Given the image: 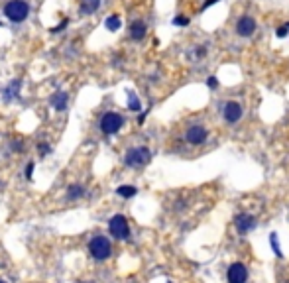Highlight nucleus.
<instances>
[{
    "label": "nucleus",
    "instance_id": "obj_1",
    "mask_svg": "<svg viewBox=\"0 0 289 283\" xmlns=\"http://www.w3.org/2000/svg\"><path fill=\"white\" fill-rule=\"evenodd\" d=\"M30 14V6L28 2H24V0H10V2L4 6V16L10 20V22H24Z\"/></svg>",
    "mask_w": 289,
    "mask_h": 283
},
{
    "label": "nucleus",
    "instance_id": "obj_2",
    "mask_svg": "<svg viewBox=\"0 0 289 283\" xmlns=\"http://www.w3.org/2000/svg\"><path fill=\"white\" fill-rule=\"evenodd\" d=\"M150 159H152V152H150L148 148H144V146L132 148V150H128L126 156H124V163H126L128 167H142V165H146Z\"/></svg>",
    "mask_w": 289,
    "mask_h": 283
},
{
    "label": "nucleus",
    "instance_id": "obj_3",
    "mask_svg": "<svg viewBox=\"0 0 289 283\" xmlns=\"http://www.w3.org/2000/svg\"><path fill=\"white\" fill-rule=\"evenodd\" d=\"M110 242L105 238V236H94V238L89 242V252L94 260H107L110 256Z\"/></svg>",
    "mask_w": 289,
    "mask_h": 283
},
{
    "label": "nucleus",
    "instance_id": "obj_4",
    "mask_svg": "<svg viewBox=\"0 0 289 283\" xmlns=\"http://www.w3.org/2000/svg\"><path fill=\"white\" fill-rule=\"evenodd\" d=\"M108 228H110V234L118 240H126L130 236V226H128V220L122 216V214H114L108 222Z\"/></svg>",
    "mask_w": 289,
    "mask_h": 283
},
{
    "label": "nucleus",
    "instance_id": "obj_5",
    "mask_svg": "<svg viewBox=\"0 0 289 283\" xmlns=\"http://www.w3.org/2000/svg\"><path fill=\"white\" fill-rule=\"evenodd\" d=\"M242 116H244V106L240 105L238 101H226L222 105V118L228 124H236Z\"/></svg>",
    "mask_w": 289,
    "mask_h": 283
},
{
    "label": "nucleus",
    "instance_id": "obj_6",
    "mask_svg": "<svg viewBox=\"0 0 289 283\" xmlns=\"http://www.w3.org/2000/svg\"><path fill=\"white\" fill-rule=\"evenodd\" d=\"M122 126H124V118H122L120 114H116V112H107V114L101 118V130H103L107 136L116 134Z\"/></svg>",
    "mask_w": 289,
    "mask_h": 283
},
{
    "label": "nucleus",
    "instance_id": "obj_7",
    "mask_svg": "<svg viewBox=\"0 0 289 283\" xmlns=\"http://www.w3.org/2000/svg\"><path fill=\"white\" fill-rule=\"evenodd\" d=\"M207 138H209V132H207V128H205L203 124H193V126H189L187 132H185V140L189 142L191 146H201V144H205Z\"/></svg>",
    "mask_w": 289,
    "mask_h": 283
},
{
    "label": "nucleus",
    "instance_id": "obj_8",
    "mask_svg": "<svg viewBox=\"0 0 289 283\" xmlns=\"http://www.w3.org/2000/svg\"><path fill=\"white\" fill-rule=\"evenodd\" d=\"M256 28H258L256 20H254L252 16L244 14V16H240V18L236 20L234 32H236V35H240V37H250V35L256 32Z\"/></svg>",
    "mask_w": 289,
    "mask_h": 283
},
{
    "label": "nucleus",
    "instance_id": "obj_9",
    "mask_svg": "<svg viewBox=\"0 0 289 283\" xmlns=\"http://www.w3.org/2000/svg\"><path fill=\"white\" fill-rule=\"evenodd\" d=\"M226 275H228V283H244L248 279V269L244 264H232Z\"/></svg>",
    "mask_w": 289,
    "mask_h": 283
},
{
    "label": "nucleus",
    "instance_id": "obj_10",
    "mask_svg": "<svg viewBox=\"0 0 289 283\" xmlns=\"http://www.w3.org/2000/svg\"><path fill=\"white\" fill-rule=\"evenodd\" d=\"M256 226V218L252 214H238L236 216V228L238 232H250Z\"/></svg>",
    "mask_w": 289,
    "mask_h": 283
},
{
    "label": "nucleus",
    "instance_id": "obj_11",
    "mask_svg": "<svg viewBox=\"0 0 289 283\" xmlns=\"http://www.w3.org/2000/svg\"><path fill=\"white\" fill-rule=\"evenodd\" d=\"M146 32H148V28H146V24H144L142 20H134V22L130 24V37H132L134 41L144 39V37H146Z\"/></svg>",
    "mask_w": 289,
    "mask_h": 283
},
{
    "label": "nucleus",
    "instance_id": "obj_12",
    "mask_svg": "<svg viewBox=\"0 0 289 283\" xmlns=\"http://www.w3.org/2000/svg\"><path fill=\"white\" fill-rule=\"evenodd\" d=\"M99 6H101V0H81V14L90 16L99 10Z\"/></svg>",
    "mask_w": 289,
    "mask_h": 283
},
{
    "label": "nucleus",
    "instance_id": "obj_13",
    "mask_svg": "<svg viewBox=\"0 0 289 283\" xmlns=\"http://www.w3.org/2000/svg\"><path fill=\"white\" fill-rule=\"evenodd\" d=\"M20 87H22V81L14 79V81L6 87V90H4V99H6V101H10V99H18V94H20Z\"/></svg>",
    "mask_w": 289,
    "mask_h": 283
},
{
    "label": "nucleus",
    "instance_id": "obj_14",
    "mask_svg": "<svg viewBox=\"0 0 289 283\" xmlns=\"http://www.w3.org/2000/svg\"><path fill=\"white\" fill-rule=\"evenodd\" d=\"M52 106L55 110H65V106H67V94L65 92H55L54 97H52Z\"/></svg>",
    "mask_w": 289,
    "mask_h": 283
},
{
    "label": "nucleus",
    "instance_id": "obj_15",
    "mask_svg": "<svg viewBox=\"0 0 289 283\" xmlns=\"http://www.w3.org/2000/svg\"><path fill=\"white\" fill-rule=\"evenodd\" d=\"M116 193H118L120 197H124V199H132V197L138 193V189L132 187V185H120V187L116 189Z\"/></svg>",
    "mask_w": 289,
    "mask_h": 283
},
{
    "label": "nucleus",
    "instance_id": "obj_16",
    "mask_svg": "<svg viewBox=\"0 0 289 283\" xmlns=\"http://www.w3.org/2000/svg\"><path fill=\"white\" fill-rule=\"evenodd\" d=\"M105 26H107V30H108V32H118V30H120V26H122V22H120V18L114 14V16H108V18H107Z\"/></svg>",
    "mask_w": 289,
    "mask_h": 283
},
{
    "label": "nucleus",
    "instance_id": "obj_17",
    "mask_svg": "<svg viewBox=\"0 0 289 283\" xmlns=\"http://www.w3.org/2000/svg\"><path fill=\"white\" fill-rule=\"evenodd\" d=\"M128 108L132 112H140L142 110V103H140V99L136 97L134 92H128Z\"/></svg>",
    "mask_w": 289,
    "mask_h": 283
},
{
    "label": "nucleus",
    "instance_id": "obj_18",
    "mask_svg": "<svg viewBox=\"0 0 289 283\" xmlns=\"http://www.w3.org/2000/svg\"><path fill=\"white\" fill-rule=\"evenodd\" d=\"M83 195V187H79V185H71L69 187V191H67V199H79Z\"/></svg>",
    "mask_w": 289,
    "mask_h": 283
},
{
    "label": "nucleus",
    "instance_id": "obj_19",
    "mask_svg": "<svg viewBox=\"0 0 289 283\" xmlns=\"http://www.w3.org/2000/svg\"><path fill=\"white\" fill-rule=\"evenodd\" d=\"M270 242H271V248H273L275 256L281 258V248H279V242H277V234H270Z\"/></svg>",
    "mask_w": 289,
    "mask_h": 283
},
{
    "label": "nucleus",
    "instance_id": "obj_20",
    "mask_svg": "<svg viewBox=\"0 0 289 283\" xmlns=\"http://www.w3.org/2000/svg\"><path fill=\"white\" fill-rule=\"evenodd\" d=\"M189 18L187 16H183V14H179V16H175L173 18V26H179V28H185V26H189Z\"/></svg>",
    "mask_w": 289,
    "mask_h": 283
},
{
    "label": "nucleus",
    "instance_id": "obj_21",
    "mask_svg": "<svg viewBox=\"0 0 289 283\" xmlns=\"http://www.w3.org/2000/svg\"><path fill=\"white\" fill-rule=\"evenodd\" d=\"M289 34V24H285V26H279L277 30H275V35L277 37H285Z\"/></svg>",
    "mask_w": 289,
    "mask_h": 283
},
{
    "label": "nucleus",
    "instance_id": "obj_22",
    "mask_svg": "<svg viewBox=\"0 0 289 283\" xmlns=\"http://www.w3.org/2000/svg\"><path fill=\"white\" fill-rule=\"evenodd\" d=\"M207 87H209V88H217V87H218V79H217V77H209V79H207Z\"/></svg>",
    "mask_w": 289,
    "mask_h": 283
},
{
    "label": "nucleus",
    "instance_id": "obj_23",
    "mask_svg": "<svg viewBox=\"0 0 289 283\" xmlns=\"http://www.w3.org/2000/svg\"><path fill=\"white\" fill-rule=\"evenodd\" d=\"M32 173H34V163H28V165H26V169H24V175H26V179H28V181L32 179Z\"/></svg>",
    "mask_w": 289,
    "mask_h": 283
},
{
    "label": "nucleus",
    "instance_id": "obj_24",
    "mask_svg": "<svg viewBox=\"0 0 289 283\" xmlns=\"http://www.w3.org/2000/svg\"><path fill=\"white\" fill-rule=\"evenodd\" d=\"M220 2V0H205V2H203V6H201V12H205L209 6H213V4H218Z\"/></svg>",
    "mask_w": 289,
    "mask_h": 283
},
{
    "label": "nucleus",
    "instance_id": "obj_25",
    "mask_svg": "<svg viewBox=\"0 0 289 283\" xmlns=\"http://www.w3.org/2000/svg\"><path fill=\"white\" fill-rule=\"evenodd\" d=\"M65 26H67V20H63V22H61L59 26H55V28H52L50 32H52V34H59V32H61V30H63Z\"/></svg>",
    "mask_w": 289,
    "mask_h": 283
},
{
    "label": "nucleus",
    "instance_id": "obj_26",
    "mask_svg": "<svg viewBox=\"0 0 289 283\" xmlns=\"http://www.w3.org/2000/svg\"><path fill=\"white\" fill-rule=\"evenodd\" d=\"M37 150H39V154H41V156L50 154V146H45V144H39V146H37Z\"/></svg>",
    "mask_w": 289,
    "mask_h": 283
},
{
    "label": "nucleus",
    "instance_id": "obj_27",
    "mask_svg": "<svg viewBox=\"0 0 289 283\" xmlns=\"http://www.w3.org/2000/svg\"><path fill=\"white\" fill-rule=\"evenodd\" d=\"M0 283H6V281H2V279H0Z\"/></svg>",
    "mask_w": 289,
    "mask_h": 283
}]
</instances>
